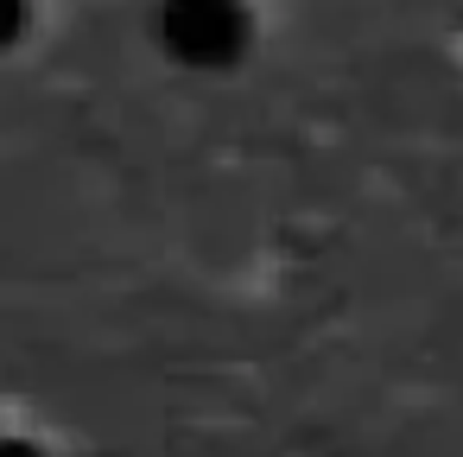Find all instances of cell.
<instances>
[{"mask_svg": "<svg viewBox=\"0 0 463 457\" xmlns=\"http://www.w3.org/2000/svg\"><path fill=\"white\" fill-rule=\"evenodd\" d=\"M165 33L191 58H216V52H229L241 39V14H235V0H172Z\"/></svg>", "mask_w": 463, "mask_h": 457, "instance_id": "cell-1", "label": "cell"}, {"mask_svg": "<svg viewBox=\"0 0 463 457\" xmlns=\"http://www.w3.org/2000/svg\"><path fill=\"white\" fill-rule=\"evenodd\" d=\"M14 20H20V0H0V39L14 33Z\"/></svg>", "mask_w": 463, "mask_h": 457, "instance_id": "cell-2", "label": "cell"}]
</instances>
